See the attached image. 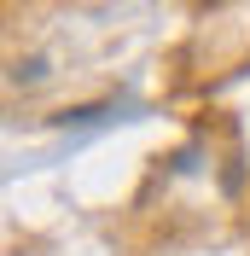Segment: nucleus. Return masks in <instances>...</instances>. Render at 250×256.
Wrapping results in <instances>:
<instances>
[]
</instances>
